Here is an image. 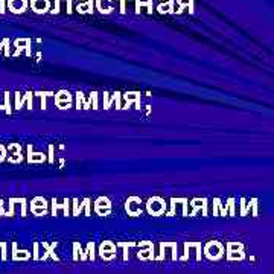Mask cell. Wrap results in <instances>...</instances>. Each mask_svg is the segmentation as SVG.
<instances>
[{
	"mask_svg": "<svg viewBox=\"0 0 274 274\" xmlns=\"http://www.w3.org/2000/svg\"><path fill=\"white\" fill-rule=\"evenodd\" d=\"M224 252H226V247H224L219 241H209L203 247V256L209 260H214V262L222 259Z\"/></svg>",
	"mask_w": 274,
	"mask_h": 274,
	"instance_id": "obj_1",
	"label": "cell"
},
{
	"mask_svg": "<svg viewBox=\"0 0 274 274\" xmlns=\"http://www.w3.org/2000/svg\"><path fill=\"white\" fill-rule=\"evenodd\" d=\"M146 212L151 216H161L166 214V209H168V203L165 201V198L161 196H151L145 204Z\"/></svg>",
	"mask_w": 274,
	"mask_h": 274,
	"instance_id": "obj_2",
	"label": "cell"
},
{
	"mask_svg": "<svg viewBox=\"0 0 274 274\" xmlns=\"http://www.w3.org/2000/svg\"><path fill=\"white\" fill-rule=\"evenodd\" d=\"M226 257L229 262H236V260H244L245 259V248L242 242L229 241L226 244Z\"/></svg>",
	"mask_w": 274,
	"mask_h": 274,
	"instance_id": "obj_3",
	"label": "cell"
},
{
	"mask_svg": "<svg viewBox=\"0 0 274 274\" xmlns=\"http://www.w3.org/2000/svg\"><path fill=\"white\" fill-rule=\"evenodd\" d=\"M98 256L104 262H111L117 257V245L113 241H102L98 247Z\"/></svg>",
	"mask_w": 274,
	"mask_h": 274,
	"instance_id": "obj_4",
	"label": "cell"
},
{
	"mask_svg": "<svg viewBox=\"0 0 274 274\" xmlns=\"http://www.w3.org/2000/svg\"><path fill=\"white\" fill-rule=\"evenodd\" d=\"M31 214L35 216L49 215V201L44 196H35L31 201Z\"/></svg>",
	"mask_w": 274,
	"mask_h": 274,
	"instance_id": "obj_5",
	"label": "cell"
},
{
	"mask_svg": "<svg viewBox=\"0 0 274 274\" xmlns=\"http://www.w3.org/2000/svg\"><path fill=\"white\" fill-rule=\"evenodd\" d=\"M139 252H137V259L140 260H154L156 253H154V244L149 241H140L137 242Z\"/></svg>",
	"mask_w": 274,
	"mask_h": 274,
	"instance_id": "obj_6",
	"label": "cell"
},
{
	"mask_svg": "<svg viewBox=\"0 0 274 274\" xmlns=\"http://www.w3.org/2000/svg\"><path fill=\"white\" fill-rule=\"evenodd\" d=\"M93 212L98 216H108L111 215V201L107 196H99L93 203Z\"/></svg>",
	"mask_w": 274,
	"mask_h": 274,
	"instance_id": "obj_7",
	"label": "cell"
},
{
	"mask_svg": "<svg viewBox=\"0 0 274 274\" xmlns=\"http://www.w3.org/2000/svg\"><path fill=\"white\" fill-rule=\"evenodd\" d=\"M55 96V105L59 110H67L73 107V98L70 95V92L67 90H59L57 93H54Z\"/></svg>",
	"mask_w": 274,
	"mask_h": 274,
	"instance_id": "obj_8",
	"label": "cell"
},
{
	"mask_svg": "<svg viewBox=\"0 0 274 274\" xmlns=\"http://www.w3.org/2000/svg\"><path fill=\"white\" fill-rule=\"evenodd\" d=\"M125 210L130 216H140L142 215V198L130 196L125 204Z\"/></svg>",
	"mask_w": 274,
	"mask_h": 274,
	"instance_id": "obj_9",
	"label": "cell"
},
{
	"mask_svg": "<svg viewBox=\"0 0 274 274\" xmlns=\"http://www.w3.org/2000/svg\"><path fill=\"white\" fill-rule=\"evenodd\" d=\"M183 206V212H181V215L183 216H188V204H189V200L188 198H171V201H169V206H171V210L166 212L165 215L168 216H174L176 215V212H177V206Z\"/></svg>",
	"mask_w": 274,
	"mask_h": 274,
	"instance_id": "obj_10",
	"label": "cell"
},
{
	"mask_svg": "<svg viewBox=\"0 0 274 274\" xmlns=\"http://www.w3.org/2000/svg\"><path fill=\"white\" fill-rule=\"evenodd\" d=\"M49 206H52V212H51L52 216H58V210H63V216H66V218L70 216V200H67V198L63 201V204H58L57 198H52Z\"/></svg>",
	"mask_w": 274,
	"mask_h": 274,
	"instance_id": "obj_11",
	"label": "cell"
},
{
	"mask_svg": "<svg viewBox=\"0 0 274 274\" xmlns=\"http://www.w3.org/2000/svg\"><path fill=\"white\" fill-rule=\"evenodd\" d=\"M207 198H194V200H191V207H192V212L189 216H195L198 212L203 210V216H207Z\"/></svg>",
	"mask_w": 274,
	"mask_h": 274,
	"instance_id": "obj_12",
	"label": "cell"
},
{
	"mask_svg": "<svg viewBox=\"0 0 274 274\" xmlns=\"http://www.w3.org/2000/svg\"><path fill=\"white\" fill-rule=\"evenodd\" d=\"M6 153H8V161L11 163H20L23 160V153H21V146L19 143H12L6 148Z\"/></svg>",
	"mask_w": 274,
	"mask_h": 274,
	"instance_id": "obj_13",
	"label": "cell"
},
{
	"mask_svg": "<svg viewBox=\"0 0 274 274\" xmlns=\"http://www.w3.org/2000/svg\"><path fill=\"white\" fill-rule=\"evenodd\" d=\"M29 6L35 14H46L51 11V0H29Z\"/></svg>",
	"mask_w": 274,
	"mask_h": 274,
	"instance_id": "obj_14",
	"label": "cell"
},
{
	"mask_svg": "<svg viewBox=\"0 0 274 274\" xmlns=\"http://www.w3.org/2000/svg\"><path fill=\"white\" fill-rule=\"evenodd\" d=\"M8 5L14 14H23L29 6V0H9Z\"/></svg>",
	"mask_w": 274,
	"mask_h": 274,
	"instance_id": "obj_15",
	"label": "cell"
},
{
	"mask_svg": "<svg viewBox=\"0 0 274 274\" xmlns=\"http://www.w3.org/2000/svg\"><path fill=\"white\" fill-rule=\"evenodd\" d=\"M93 8H95V2L93 0H77V9L79 14H93Z\"/></svg>",
	"mask_w": 274,
	"mask_h": 274,
	"instance_id": "obj_16",
	"label": "cell"
},
{
	"mask_svg": "<svg viewBox=\"0 0 274 274\" xmlns=\"http://www.w3.org/2000/svg\"><path fill=\"white\" fill-rule=\"evenodd\" d=\"M113 2L115 0H96L95 6L99 12H101V14H111V12L115 11Z\"/></svg>",
	"mask_w": 274,
	"mask_h": 274,
	"instance_id": "obj_17",
	"label": "cell"
},
{
	"mask_svg": "<svg viewBox=\"0 0 274 274\" xmlns=\"http://www.w3.org/2000/svg\"><path fill=\"white\" fill-rule=\"evenodd\" d=\"M34 146L28 145V161L29 163H44L47 161V156L44 153H34Z\"/></svg>",
	"mask_w": 274,
	"mask_h": 274,
	"instance_id": "obj_18",
	"label": "cell"
},
{
	"mask_svg": "<svg viewBox=\"0 0 274 274\" xmlns=\"http://www.w3.org/2000/svg\"><path fill=\"white\" fill-rule=\"evenodd\" d=\"M174 5H176V0H165V2H158L157 12H160V14H176V11H174Z\"/></svg>",
	"mask_w": 274,
	"mask_h": 274,
	"instance_id": "obj_19",
	"label": "cell"
},
{
	"mask_svg": "<svg viewBox=\"0 0 274 274\" xmlns=\"http://www.w3.org/2000/svg\"><path fill=\"white\" fill-rule=\"evenodd\" d=\"M61 3H66L67 14H72V11H73V0H55V2H54V8L49 11V12H51V14H59V12H61Z\"/></svg>",
	"mask_w": 274,
	"mask_h": 274,
	"instance_id": "obj_20",
	"label": "cell"
},
{
	"mask_svg": "<svg viewBox=\"0 0 274 274\" xmlns=\"http://www.w3.org/2000/svg\"><path fill=\"white\" fill-rule=\"evenodd\" d=\"M122 98L125 99V105H123L122 108H128L133 102H136L137 105H139V101H140V93L137 92H130V93H123Z\"/></svg>",
	"mask_w": 274,
	"mask_h": 274,
	"instance_id": "obj_21",
	"label": "cell"
},
{
	"mask_svg": "<svg viewBox=\"0 0 274 274\" xmlns=\"http://www.w3.org/2000/svg\"><path fill=\"white\" fill-rule=\"evenodd\" d=\"M73 260H87V254L79 242H73Z\"/></svg>",
	"mask_w": 274,
	"mask_h": 274,
	"instance_id": "obj_22",
	"label": "cell"
},
{
	"mask_svg": "<svg viewBox=\"0 0 274 274\" xmlns=\"http://www.w3.org/2000/svg\"><path fill=\"white\" fill-rule=\"evenodd\" d=\"M176 3L178 5V14H181V12L184 9H188L191 14H194V0H176Z\"/></svg>",
	"mask_w": 274,
	"mask_h": 274,
	"instance_id": "obj_23",
	"label": "cell"
},
{
	"mask_svg": "<svg viewBox=\"0 0 274 274\" xmlns=\"http://www.w3.org/2000/svg\"><path fill=\"white\" fill-rule=\"evenodd\" d=\"M12 257H14L16 260H28L32 257V253L29 250H17V245L14 244V250H12Z\"/></svg>",
	"mask_w": 274,
	"mask_h": 274,
	"instance_id": "obj_24",
	"label": "cell"
},
{
	"mask_svg": "<svg viewBox=\"0 0 274 274\" xmlns=\"http://www.w3.org/2000/svg\"><path fill=\"white\" fill-rule=\"evenodd\" d=\"M146 6L149 14H153V0H146V2H142V0H136V14H140V8Z\"/></svg>",
	"mask_w": 274,
	"mask_h": 274,
	"instance_id": "obj_25",
	"label": "cell"
},
{
	"mask_svg": "<svg viewBox=\"0 0 274 274\" xmlns=\"http://www.w3.org/2000/svg\"><path fill=\"white\" fill-rule=\"evenodd\" d=\"M32 96H34V93H26V95H24L23 96V99H17V101H16V108L19 110V108H21L23 107V104H24V101H28V108L31 110L32 108Z\"/></svg>",
	"mask_w": 274,
	"mask_h": 274,
	"instance_id": "obj_26",
	"label": "cell"
},
{
	"mask_svg": "<svg viewBox=\"0 0 274 274\" xmlns=\"http://www.w3.org/2000/svg\"><path fill=\"white\" fill-rule=\"evenodd\" d=\"M92 107V102H87L84 99V93L78 92L77 93V108H82V110H89Z\"/></svg>",
	"mask_w": 274,
	"mask_h": 274,
	"instance_id": "obj_27",
	"label": "cell"
},
{
	"mask_svg": "<svg viewBox=\"0 0 274 274\" xmlns=\"http://www.w3.org/2000/svg\"><path fill=\"white\" fill-rule=\"evenodd\" d=\"M95 247H96V244L93 242V241H90L89 244H87V247H85V254H87V259H90L92 262L96 259V252H95Z\"/></svg>",
	"mask_w": 274,
	"mask_h": 274,
	"instance_id": "obj_28",
	"label": "cell"
},
{
	"mask_svg": "<svg viewBox=\"0 0 274 274\" xmlns=\"http://www.w3.org/2000/svg\"><path fill=\"white\" fill-rule=\"evenodd\" d=\"M116 245L123 248V260H128V257H130V252H128V248H130V247H136V245H137V242H116Z\"/></svg>",
	"mask_w": 274,
	"mask_h": 274,
	"instance_id": "obj_29",
	"label": "cell"
},
{
	"mask_svg": "<svg viewBox=\"0 0 274 274\" xmlns=\"http://www.w3.org/2000/svg\"><path fill=\"white\" fill-rule=\"evenodd\" d=\"M72 206H73V212H72V215L73 216H79L81 215V212H79V200H78V198H73V200H72Z\"/></svg>",
	"mask_w": 274,
	"mask_h": 274,
	"instance_id": "obj_30",
	"label": "cell"
},
{
	"mask_svg": "<svg viewBox=\"0 0 274 274\" xmlns=\"http://www.w3.org/2000/svg\"><path fill=\"white\" fill-rule=\"evenodd\" d=\"M32 259L40 260V244L39 242H34V254H32Z\"/></svg>",
	"mask_w": 274,
	"mask_h": 274,
	"instance_id": "obj_31",
	"label": "cell"
},
{
	"mask_svg": "<svg viewBox=\"0 0 274 274\" xmlns=\"http://www.w3.org/2000/svg\"><path fill=\"white\" fill-rule=\"evenodd\" d=\"M184 254L181 256V257H178L181 262H186V260L189 259V245H188V242H184V252H183Z\"/></svg>",
	"mask_w": 274,
	"mask_h": 274,
	"instance_id": "obj_32",
	"label": "cell"
},
{
	"mask_svg": "<svg viewBox=\"0 0 274 274\" xmlns=\"http://www.w3.org/2000/svg\"><path fill=\"white\" fill-rule=\"evenodd\" d=\"M54 149H55L54 145H49V154H46V156H47V161H49L51 165L55 161V160H54Z\"/></svg>",
	"mask_w": 274,
	"mask_h": 274,
	"instance_id": "obj_33",
	"label": "cell"
},
{
	"mask_svg": "<svg viewBox=\"0 0 274 274\" xmlns=\"http://www.w3.org/2000/svg\"><path fill=\"white\" fill-rule=\"evenodd\" d=\"M31 43V40H17L16 41V47H17V54H20V51H21V49L24 47V44H29Z\"/></svg>",
	"mask_w": 274,
	"mask_h": 274,
	"instance_id": "obj_34",
	"label": "cell"
},
{
	"mask_svg": "<svg viewBox=\"0 0 274 274\" xmlns=\"http://www.w3.org/2000/svg\"><path fill=\"white\" fill-rule=\"evenodd\" d=\"M227 207H230L229 216H235V198H229V201H227Z\"/></svg>",
	"mask_w": 274,
	"mask_h": 274,
	"instance_id": "obj_35",
	"label": "cell"
},
{
	"mask_svg": "<svg viewBox=\"0 0 274 274\" xmlns=\"http://www.w3.org/2000/svg\"><path fill=\"white\" fill-rule=\"evenodd\" d=\"M241 216H245L248 214V210H247V200L245 198H241Z\"/></svg>",
	"mask_w": 274,
	"mask_h": 274,
	"instance_id": "obj_36",
	"label": "cell"
},
{
	"mask_svg": "<svg viewBox=\"0 0 274 274\" xmlns=\"http://www.w3.org/2000/svg\"><path fill=\"white\" fill-rule=\"evenodd\" d=\"M250 209H253V216H257V200L256 198H253V200H250Z\"/></svg>",
	"mask_w": 274,
	"mask_h": 274,
	"instance_id": "obj_37",
	"label": "cell"
},
{
	"mask_svg": "<svg viewBox=\"0 0 274 274\" xmlns=\"http://www.w3.org/2000/svg\"><path fill=\"white\" fill-rule=\"evenodd\" d=\"M6 156H8V153H6V148H5L3 145H0V163H2V161L6 158Z\"/></svg>",
	"mask_w": 274,
	"mask_h": 274,
	"instance_id": "obj_38",
	"label": "cell"
},
{
	"mask_svg": "<svg viewBox=\"0 0 274 274\" xmlns=\"http://www.w3.org/2000/svg\"><path fill=\"white\" fill-rule=\"evenodd\" d=\"M117 2H120V6H119V9H120V14H125V12H127L125 3H127V2H130V0H117Z\"/></svg>",
	"mask_w": 274,
	"mask_h": 274,
	"instance_id": "obj_39",
	"label": "cell"
},
{
	"mask_svg": "<svg viewBox=\"0 0 274 274\" xmlns=\"http://www.w3.org/2000/svg\"><path fill=\"white\" fill-rule=\"evenodd\" d=\"M219 198H215L214 200V216H218V206H219Z\"/></svg>",
	"mask_w": 274,
	"mask_h": 274,
	"instance_id": "obj_40",
	"label": "cell"
},
{
	"mask_svg": "<svg viewBox=\"0 0 274 274\" xmlns=\"http://www.w3.org/2000/svg\"><path fill=\"white\" fill-rule=\"evenodd\" d=\"M90 98L93 99V110H98V93L93 92V93L90 95Z\"/></svg>",
	"mask_w": 274,
	"mask_h": 274,
	"instance_id": "obj_41",
	"label": "cell"
},
{
	"mask_svg": "<svg viewBox=\"0 0 274 274\" xmlns=\"http://www.w3.org/2000/svg\"><path fill=\"white\" fill-rule=\"evenodd\" d=\"M3 212V207H2V201H0V214Z\"/></svg>",
	"mask_w": 274,
	"mask_h": 274,
	"instance_id": "obj_42",
	"label": "cell"
}]
</instances>
